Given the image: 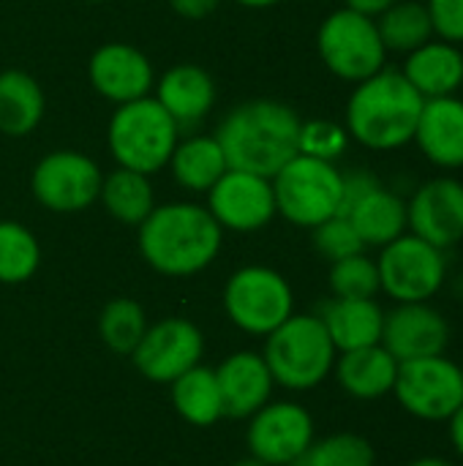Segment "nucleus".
<instances>
[{
	"mask_svg": "<svg viewBox=\"0 0 463 466\" xmlns=\"http://www.w3.org/2000/svg\"><path fill=\"white\" fill-rule=\"evenodd\" d=\"M458 366H461V374H463V363H458Z\"/></svg>",
	"mask_w": 463,
	"mask_h": 466,
	"instance_id": "nucleus-45",
	"label": "nucleus"
},
{
	"mask_svg": "<svg viewBox=\"0 0 463 466\" xmlns=\"http://www.w3.org/2000/svg\"><path fill=\"white\" fill-rule=\"evenodd\" d=\"M420 153L439 169L463 167V98L442 96L423 104L415 139Z\"/></svg>",
	"mask_w": 463,
	"mask_h": 466,
	"instance_id": "nucleus-18",
	"label": "nucleus"
},
{
	"mask_svg": "<svg viewBox=\"0 0 463 466\" xmlns=\"http://www.w3.org/2000/svg\"><path fill=\"white\" fill-rule=\"evenodd\" d=\"M90 85L115 104H128L145 98L153 87L150 60L131 44H104L93 52Z\"/></svg>",
	"mask_w": 463,
	"mask_h": 466,
	"instance_id": "nucleus-17",
	"label": "nucleus"
},
{
	"mask_svg": "<svg viewBox=\"0 0 463 466\" xmlns=\"http://www.w3.org/2000/svg\"><path fill=\"white\" fill-rule=\"evenodd\" d=\"M98 199L112 213V218H117L120 224H128V227H139L156 208L150 175H142V172H134L126 167H117L112 175H106L101 180Z\"/></svg>",
	"mask_w": 463,
	"mask_h": 466,
	"instance_id": "nucleus-28",
	"label": "nucleus"
},
{
	"mask_svg": "<svg viewBox=\"0 0 463 466\" xmlns=\"http://www.w3.org/2000/svg\"><path fill=\"white\" fill-rule=\"evenodd\" d=\"M330 289H333V298H352V300L377 298L382 292L377 259H371L366 254H355V257L333 262Z\"/></svg>",
	"mask_w": 463,
	"mask_h": 466,
	"instance_id": "nucleus-33",
	"label": "nucleus"
},
{
	"mask_svg": "<svg viewBox=\"0 0 463 466\" xmlns=\"http://www.w3.org/2000/svg\"><path fill=\"white\" fill-rule=\"evenodd\" d=\"M401 74L426 101L456 96L463 85V52L458 44L431 38L428 44L407 55Z\"/></svg>",
	"mask_w": 463,
	"mask_h": 466,
	"instance_id": "nucleus-21",
	"label": "nucleus"
},
{
	"mask_svg": "<svg viewBox=\"0 0 463 466\" xmlns=\"http://www.w3.org/2000/svg\"><path fill=\"white\" fill-rule=\"evenodd\" d=\"M393 396L401 410L426 423H448L463 404L461 366L448 355L398 363Z\"/></svg>",
	"mask_w": 463,
	"mask_h": 466,
	"instance_id": "nucleus-10",
	"label": "nucleus"
},
{
	"mask_svg": "<svg viewBox=\"0 0 463 466\" xmlns=\"http://www.w3.org/2000/svg\"><path fill=\"white\" fill-rule=\"evenodd\" d=\"M317 49L330 74L355 85L382 71L388 60V49L382 44L377 19L363 16L347 5L333 11L319 25Z\"/></svg>",
	"mask_w": 463,
	"mask_h": 466,
	"instance_id": "nucleus-7",
	"label": "nucleus"
},
{
	"mask_svg": "<svg viewBox=\"0 0 463 466\" xmlns=\"http://www.w3.org/2000/svg\"><path fill=\"white\" fill-rule=\"evenodd\" d=\"M409 232L448 251L463 240V183L442 175L426 180L407 202Z\"/></svg>",
	"mask_w": 463,
	"mask_h": 466,
	"instance_id": "nucleus-15",
	"label": "nucleus"
},
{
	"mask_svg": "<svg viewBox=\"0 0 463 466\" xmlns=\"http://www.w3.org/2000/svg\"><path fill=\"white\" fill-rule=\"evenodd\" d=\"M393 3H396V0H347V8H352V11L363 14V16L377 19V16H382Z\"/></svg>",
	"mask_w": 463,
	"mask_h": 466,
	"instance_id": "nucleus-39",
	"label": "nucleus"
},
{
	"mask_svg": "<svg viewBox=\"0 0 463 466\" xmlns=\"http://www.w3.org/2000/svg\"><path fill=\"white\" fill-rule=\"evenodd\" d=\"M319 319L338 352L382 344L385 309L377 303V298H333L319 311Z\"/></svg>",
	"mask_w": 463,
	"mask_h": 466,
	"instance_id": "nucleus-20",
	"label": "nucleus"
},
{
	"mask_svg": "<svg viewBox=\"0 0 463 466\" xmlns=\"http://www.w3.org/2000/svg\"><path fill=\"white\" fill-rule=\"evenodd\" d=\"M295 466H377V451L366 437L341 431L314 440Z\"/></svg>",
	"mask_w": 463,
	"mask_h": 466,
	"instance_id": "nucleus-32",
	"label": "nucleus"
},
{
	"mask_svg": "<svg viewBox=\"0 0 463 466\" xmlns=\"http://www.w3.org/2000/svg\"><path fill=\"white\" fill-rule=\"evenodd\" d=\"M202 355L205 336L194 322L183 317H169L147 328L142 341L131 352L139 374L161 385H172L180 374L199 366Z\"/></svg>",
	"mask_w": 463,
	"mask_h": 466,
	"instance_id": "nucleus-13",
	"label": "nucleus"
},
{
	"mask_svg": "<svg viewBox=\"0 0 463 466\" xmlns=\"http://www.w3.org/2000/svg\"><path fill=\"white\" fill-rule=\"evenodd\" d=\"M224 229L207 208L194 202L158 205L139 224V251L161 273L186 279L205 270L221 251Z\"/></svg>",
	"mask_w": 463,
	"mask_h": 466,
	"instance_id": "nucleus-2",
	"label": "nucleus"
},
{
	"mask_svg": "<svg viewBox=\"0 0 463 466\" xmlns=\"http://www.w3.org/2000/svg\"><path fill=\"white\" fill-rule=\"evenodd\" d=\"M145 330H147V319L136 300L117 298L104 306L101 319H98V333H101V341L112 352L131 355L136 350V344L142 341Z\"/></svg>",
	"mask_w": 463,
	"mask_h": 466,
	"instance_id": "nucleus-31",
	"label": "nucleus"
},
{
	"mask_svg": "<svg viewBox=\"0 0 463 466\" xmlns=\"http://www.w3.org/2000/svg\"><path fill=\"white\" fill-rule=\"evenodd\" d=\"M180 126L150 96L120 104L109 120V150L126 169L153 175L169 164Z\"/></svg>",
	"mask_w": 463,
	"mask_h": 466,
	"instance_id": "nucleus-5",
	"label": "nucleus"
},
{
	"mask_svg": "<svg viewBox=\"0 0 463 466\" xmlns=\"http://www.w3.org/2000/svg\"><path fill=\"white\" fill-rule=\"evenodd\" d=\"M41 262V248L35 235L16 224L0 221V284H22L27 281Z\"/></svg>",
	"mask_w": 463,
	"mask_h": 466,
	"instance_id": "nucleus-30",
	"label": "nucleus"
},
{
	"mask_svg": "<svg viewBox=\"0 0 463 466\" xmlns=\"http://www.w3.org/2000/svg\"><path fill=\"white\" fill-rule=\"evenodd\" d=\"M333 371L344 393H349L357 401H377L393 393L398 360L382 344H374L341 352V358H336Z\"/></svg>",
	"mask_w": 463,
	"mask_h": 466,
	"instance_id": "nucleus-22",
	"label": "nucleus"
},
{
	"mask_svg": "<svg viewBox=\"0 0 463 466\" xmlns=\"http://www.w3.org/2000/svg\"><path fill=\"white\" fill-rule=\"evenodd\" d=\"M87 3H101V0H87Z\"/></svg>",
	"mask_w": 463,
	"mask_h": 466,
	"instance_id": "nucleus-44",
	"label": "nucleus"
},
{
	"mask_svg": "<svg viewBox=\"0 0 463 466\" xmlns=\"http://www.w3.org/2000/svg\"><path fill=\"white\" fill-rule=\"evenodd\" d=\"M216 380L224 399V415L251 418L259 412L273 393V374L259 352H235L218 369Z\"/></svg>",
	"mask_w": 463,
	"mask_h": 466,
	"instance_id": "nucleus-19",
	"label": "nucleus"
},
{
	"mask_svg": "<svg viewBox=\"0 0 463 466\" xmlns=\"http://www.w3.org/2000/svg\"><path fill=\"white\" fill-rule=\"evenodd\" d=\"M207 210L221 229L232 232H257L278 213L270 177L243 169H226L218 177V183L207 191Z\"/></svg>",
	"mask_w": 463,
	"mask_h": 466,
	"instance_id": "nucleus-14",
	"label": "nucleus"
},
{
	"mask_svg": "<svg viewBox=\"0 0 463 466\" xmlns=\"http://www.w3.org/2000/svg\"><path fill=\"white\" fill-rule=\"evenodd\" d=\"M246 442L267 466H295L314 442V418L295 401H267L251 415Z\"/></svg>",
	"mask_w": 463,
	"mask_h": 466,
	"instance_id": "nucleus-12",
	"label": "nucleus"
},
{
	"mask_svg": "<svg viewBox=\"0 0 463 466\" xmlns=\"http://www.w3.org/2000/svg\"><path fill=\"white\" fill-rule=\"evenodd\" d=\"M44 117V90L25 71L0 74V134L27 137Z\"/></svg>",
	"mask_w": 463,
	"mask_h": 466,
	"instance_id": "nucleus-25",
	"label": "nucleus"
},
{
	"mask_svg": "<svg viewBox=\"0 0 463 466\" xmlns=\"http://www.w3.org/2000/svg\"><path fill=\"white\" fill-rule=\"evenodd\" d=\"M276 210L295 227L314 229L341 213L344 175L333 161L297 153L273 177Z\"/></svg>",
	"mask_w": 463,
	"mask_h": 466,
	"instance_id": "nucleus-6",
	"label": "nucleus"
},
{
	"mask_svg": "<svg viewBox=\"0 0 463 466\" xmlns=\"http://www.w3.org/2000/svg\"><path fill=\"white\" fill-rule=\"evenodd\" d=\"M426 98L398 68L357 82L347 104V134L368 150H398L415 139Z\"/></svg>",
	"mask_w": 463,
	"mask_h": 466,
	"instance_id": "nucleus-3",
	"label": "nucleus"
},
{
	"mask_svg": "<svg viewBox=\"0 0 463 466\" xmlns=\"http://www.w3.org/2000/svg\"><path fill=\"white\" fill-rule=\"evenodd\" d=\"M344 216L357 229L363 246L382 248L409 232L407 202L396 191L385 188L382 183L374 191H368L363 199H357Z\"/></svg>",
	"mask_w": 463,
	"mask_h": 466,
	"instance_id": "nucleus-24",
	"label": "nucleus"
},
{
	"mask_svg": "<svg viewBox=\"0 0 463 466\" xmlns=\"http://www.w3.org/2000/svg\"><path fill=\"white\" fill-rule=\"evenodd\" d=\"M377 27L388 52H415L428 44L434 33L431 14L423 0H396L382 16H377Z\"/></svg>",
	"mask_w": 463,
	"mask_h": 466,
	"instance_id": "nucleus-29",
	"label": "nucleus"
},
{
	"mask_svg": "<svg viewBox=\"0 0 463 466\" xmlns=\"http://www.w3.org/2000/svg\"><path fill=\"white\" fill-rule=\"evenodd\" d=\"M172 404L191 426H213L224 418V399L213 369L194 366L172 382Z\"/></svg>",
	"mask_w": 463,
	"mask_h": 466,
	"instance_id": "nucleus-26",
	"label": "nucleus"
},
{
	"mask_svg": "<svg viewBox=\"0 0 463 466\" xmlns=\"http://www.w3.org/2000/svg\"><path fill=\"white\" fill-rule=\"evenodd\" d=\"M379 287L396 303H428L448 281V257L428 240L407 232L382 246Z\"/></svg>",
	"mask_w": 463,
	"mask_h": 466,
	"instance_id": "nucleus-8",
	"label": "nucleus"
},
{
	"mask_svg": "<svg viewBox=\"0 0 463 466\" xmlns=\"http://www.w3.org/2000/svg\"><path fill=\"white\" fill-rule=\"evenodd\" d=\"M224 309L240 330L267 336L295 314V295L278 270L248 265L235 270L226 281Z\"/></svg>",
	"mask_w": 463,
	"mask_h": 466,
	"instance_id": "nucleus-9",
	"label": "nucleus"
},
{
	"mask_svg": "<svg viewBox=\"0 0 463 466\" xmlns=\"http://www.w3.org/2000/svg\"><path fill=\"white\" fill-rule=\"evenodd\" d=\"M382 347L398 363L445 355L450 347V322L437 306H431V300L396 303L393 311H385Z\"/></svg>",
	"mask_w": 463,
	"mask_h": 466,
	"instance_id": "nucleus-16",
	"label": "nucleus"
},
{
	"mask_svg": "<svg viewBox=\"0 0 463 466\" xmlns=\"http://www.w3.org/2000/svg\"><path fill=\"white\" fill-rule=\"evenodd\" d=\"M426 8L442 41L463 44V0H426Z\"/></svg>",
	"mask_w": 463,
	"mask_h": 466,
	"instance_id": "nucleus-36",
	"label": "nucleus"
},
{
	"mask_svg": "<svg viewBox=\"0 0 463 466\" xmlns=\"http://www.w3.org/2000/svg\"><path fill=\"white\" fill-rule=\"evenodd\" d=\"M235 466H267L265 464V461H259V459H254V456H251V459H243V461H237V464Z\"/></svg>",
	"mask_w": 463,
	"mask_h": 466,
	"instance_id": "nucleus-43",
	"label": "nucleus"
},
{
	"mask_svg": "<svg viewBox=\"0 0 463 466\" xmlns=\"http://www.w3.org/2000/svg\"><path fill=\"white\" fill-rule=\"evenodd\" d=\"M235 3L248 5V8H270V5H276V3H281V0H235Z\"/></svg>",
	"mask_w": 463,
	"mask_h": 466,
	"instance_id": "nucleus-42",
	"label": "nucleus"
},
{
	"mask_svg": "<svg viewBox=\"0 0 463 466\" xmlns=\"http://www.w3.org/2000/svg\"><path fill=\"white\" fill-rule=\"evenodd\" d=\"M297 112L281 101L257 98L237 104L213 134L226 156L229 169L273 177L300 153Z\"/></svg>",
	"mask_w": 463,
	"mask_h": 466,
	"instance_id": "nucleus-1",
	"label": "nucleus"
},
{
	"mask_svg": "<svg viewBox=\"0 0 463 466\" xmlns=\"http://www.w3.org/2000/svg\"><path fill=\"white\" fill-rule=\"evenodd\" d=\"M262 358L276 385L287 390H314L333 374L338 350L319 314H292L265 336Z\"/></svg>",
	"mask_w": 463,
	"mask_h": 466,
	"instance_id": "nucleus-4",
	"label": "nucleus"
},
{
	"mask_svg": "<svg viewBox=\"0 0 463 466\" xmlns=\"http://www.w3.org/2000/svg\"><path fill=\"white\" fill-rule=\"evenodd\" d=\"M314 248L327 262H338V259L366 251L357 229L352 227V221L347 216H333V218L322 221L319 227H314Z\"/></svg>",
	"mask_w": 463,
	"mask_h": 466,
	"instance_id": "nucleus-34",
	"label": "nucleus"
},
{
	"mask_svg": "<svg viewBox=\"0 0 463 466\" xmlns=\"http://www.w3.org/2000/svg\"><path fill=\"white\" fill-rule=\"evenodd\" d=\"M349 145L344 126L330 120H308L300 126V153L322 161H336Z\"/></svg>",
	"mask_w": 463,
	"mask_h": 466,
	"instance_id": "nucleus-35",
	"label": "nucleus"
},
{
	"mask_svg": "<svg viewBox=\"0 0 463 466\" xmlns=\"http://www.w3.org/2000/svg\"><path fill=\"white\" fill-rule=\"evenodd\" d=\"M169 167L175 180L188 191H210L229 169L216 137H191L186 142H177Z\"/></svg>",
	"mask_w": 463,
	"mask_h": 466,
	"instance_id": "nucleus-27",
	"label": "nucleus"
},
{
	"mask_svg": "<svg viewBox=\"0 0 463 466\" xmlns=\"http://www.w3.org/2000/svg\"><path fill=\"white\" fill-rule=\"evenodd\" d=\"M101 180L104 175L90 156L79 150H55L35 164L30 188L46 210L76 213L98 199Z\"/></svg>",
	"mask_w": 463,
	"mask_h": 466,
	"instance_id": "nucleus-11",
	"label": "nucleus"
},
{
	"mask_svg": "<svg viewBox=\"0 0 463 466\" xmlns=\"http://www.w3.org/2000/svg\"><path fill=\"white\" fill-rule=\"evenodd\" d=\"M156 101L172 115L177 126H191L213 109L216 101L213 76L194 63L175 66L158 79Z\"/></svg>",
	"mask_w": 463,
	"mask_h": 466,
	"instance_id": "nucleus-23",
	"label": "nucleus"
},
{
	"mask_svg": "<svg viewBox=\"0 0 463 466\" xmlns=\"http://www.w3.org/2000/svg\"><path fill=\"white\" fill-rule=\"evenodd\" d=\"M407 466H456L453 461L442 459V456H423V459H415L412 464Z\"/></svg>",
	"mask_w": 463,
	"mask_h": 466,
	"instance_id": "nucleus-41",
	"label": "nucleus"
},
{
	"mask_svg": "<svg viewBox=\"0 0 463 466\" xmlns=\"http://www.w3.org/2000/svg\"><path fill=\"white\" fill-rule=\"evenodd\" d=\"M379 186V180L371 175V172H349L344 175V191H341V213L344 216L357 199H363L368 191H374Z\"/></svg>",
	"mask_w": 463,
	"mask_h": 466,
	"instance_id": "nucleus-37",
	"label": "nucleus"
},
{
	"mask_svg": "<svg viewBox=\"0 0 463 466\" xmlns=\"http://www.w3.org/2000/svg\"><path fill=\"white\" fill-rule=\"evenodd\" d=\"M448 434H450V445L463 459V404L458 407V412L448 420Z\"/></svg>",
	"mask_w": 463,
	"mask_h": 466,
	"instance_id": "nucleus-40",
	"label": "nucleus"
},
{
	"mask_svg": "<svg viewBox=\"0 0 463 466\" xmlns=\"http://www.w3.org/2000/svg\"><path fill=\"white\" fill-rule=\"evenodd\" d=\"M221 0H169V5L186 19H205L218 8Z\"/></svg>",
	"mask_w": 463,
	"mask_h": 466,
	"instance_id": "nucleus-38",
	"label": "nucleus"
}]
</instances>
